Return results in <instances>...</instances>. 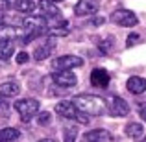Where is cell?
I'll use <instances>...</instances> for the list:
<instances>
[{"label":"cell","mask_w":146,"mask_h":142,"mask_svg":"<svg viewBox=\"0 0 146 142\" xmlns=\"http://www.w3.org/2000/svg\"><path fill=\"white\" fill-rule=\"evenodd\" d=\"M72 102H74V105L78 107L80 111H83V113L89 114V116H100V114H104L107 111L106 100L100 98V96L80 94V96H76Z\"/></svg>","instance_id":"1"},{"label":"cell","mask_w":146,"mask_h":142,"mask_svg":"<svg viewBox=\"0 0 146 142\" xmlns=\"http://www.w3.org/2000/svg\"><path fill=\"white\" fill-rule=\"evenodd\" d=\"M15 111L21 114L22 122H30L37 113H39V102L35 98H24V100H19L15 103Z\"/></svg>","instance_id":"2"},{"label":"cell","mask_w":146,"mask_h":142,"mask_svg":"<svg viewBox=\"0 0 146 142\" xmlns=\"http://www.w3.org/2000/svg\"><path fill=\"white\" fill-rule=\"evenodd\" d=\"M111 20H113L115 24H118V26H124V28H133V26H137L139 18H137L135 13L129 11V9H117V11H113V15H111Z\"/></svg>","instance_id":"3"},{"label":"cell","mask_w":146,"mask_h":142,"mask_svg":"<svg viewBox=\"0 0 146 142\" xmlns=\"http://www.w3.org/2000/svg\"><path fill=\"white\" fill-rule=\"evenodd\" d=\"M52 81L56 83L59 89H70L78 83V78L72 70H56L52 74Z\"/></svg>","instance_id":"4"},{"label":"cell","mask_w":146,"mask_h":142,"mask_svg":"<svg viewBox=\"0 0 146 142\" xmlns=\"http://www.w3.org/2000/svg\"><path fill=\"white\" fill-rule=\"evenodd\" d=\"M82 65H83V61L78 55H61L56 61H52V67L56 70H72V68H78Z\"/></svg>","instance_id":"5"},{"label":"cell","mask_w":146,"mask_h":142,"mask_svg":"<svg viewBox=\"0 0 146 142\" xmlns=\"http://www.w3.org/2000/svg\"><path fill=\"white\" fill-rule=\"evenodd\" d=\"M56 113L63 118H68V120H76L78 114H80V109L70 100H61V102L56 103Z\"/></svg>","instance_id":"6"},{"label":"cell","mask_w":146,"mask_h":142,"mask_svg":"<svg viewBox=\"0 0 146 142\" xmlns=\"http://www.w3.org/2000/svg\"><path fill=\"white\" fill-rule=\"evenodd\" d=\"M107 109H109V114H111V116H126V114L129 113L128 102H126V100H122L120 96H113V98L109 100Z\"/></svg>","instance_id":"7"},{"label":"cell","mask_w":146,"mask_h":142,"mask_svg":"<svg viewBox=\"0 0 146 142\" xmlns=\"http://www.w3.org/2000/svg\"><path fill=\"white\" fill-rule=\"evenodd\" d=\"M100 4L98 0H78L74 6V13L80 17H85V15H94L98 11Z\"/></svg>","instance_id":"8"},{"label":"cell","mask_w":146,"mask_h":142,"mask_svg":"<svg viewBox=\"0 0 146 142\" xmlns=\"http://www.w3.org/2000/svg\"><path fill=\"white\" fill-rule=\"evenodd\" d=\"M54 48H56V39L50 35V39L46 41V43H43L41 46L35 48V52H33V59H35V61H44V59H48L50 53L54 52Z\"/></svg>","instance_id":"9"},{"label":"cell","mask_w":146,"mask_h":142,"mask_svg":"<svg viewBox=\"0 0 146 142\" xmlns=\"http://www.w3.org/2000/svg\"><path fill=\"white\" fill-rule=\"evenodd\" d=\"M109 79H111V76L106 68H94L91 72V83L94 87H107L109 85Z\"/></svg>","instance_id":"10"},{"label":"cell","mask_w":146,"mask_h":142,"mask_svg":"<svg viewBox=\"0 0 146 142\" xmlns=\"http://www.w3.org/2000/svg\"><path fill=\"white\" fill-rule=\"evenodd\" d=\"M126 87L131 94H143L146 92V79L141 76H131V78L126 81Z\"/></svg>","instance_id":"11"},{"label":"cell","mask_w":146,"mask_h":142,"mask_svg":"<svg viewBox=\"0 0 146 142\" xmlns=\"http://www.w3.org/2000/svg\"><path fill=\"white\" fill-rule=\"evenodd\" d=\"M21 92V85L17 81H6L0 85V98H15Z\"/></svg>","instance_id":"12"},{"label":"cell","mask_w":146,"mask_h":142,"mask_svg":"<svg viewBox=\"0 0 146 142\" xmlns=\"http://www.w3.org/2000/svg\"><path fill=\"white\" fill-rule=\"evenodd\" d=\"M107 140H111V135L106 129H93L83 139V142H107Z\"/></svg>","instance_id":"13"},{"label":"cell","mask_w":146,"mask_h":142,"mask_svg":"<svg viewBox=\"0 0 146 142\" xmlns=\"http://www.w3.org/2000/svg\"><path fill=\"white\" fill-rule=\"evenodd\" d=\"M15 52V46L7 37H0V59L2 61H7Z\"/></svg>","instance_id":"14"},{"label":"cell","mask_w":146,"mask_h":142,"mask_svg":"<svg viewBox=\"0 0 146 142\" xmlns=\"http://www.w3.org/2000/svg\"><path fill=\"white\" fill-rule=\"evenodd\" d=\"M21 137V131L15 127H4L0 129V142H15Z\"/></svg>","instance_id":"15"},{"label":"cell","mask_w":146,"mask_h":142,"mask_svg":"<svg viewBox=\"0 0 146 142\" xmlns=\"http://www.w3.org/2000/svg\"><path fill=\"white\" fill-rule=\"evenodd\" d=\"M37 6H39L37 0H19L15 9H19L21 13H33L37 9Z\"/></svg>","instance_id":"16"},{"label":"cell","mask_w":146,"mask_h":142,"mask_svg":"<svg viewBox=\"0 0 146 142\" xmlns=\"http://www.w3.org/2000/svg\"><path fill=\"white\" fill-rule=\"evenodd\" d=\"M124 131H126V135H128L129 139H141L143 133H144V129H143V125L137 124V122H129V124L126 125Z\"/></svg>","instance_id":"17"},{"label":"cell","mask_w":146,"mask_h":142,"mask_svg":"<svg viewBox=\"0 0 146 142\" xmlns=\"http://www.w3.org/2000/svg\"><path fill=\"white\" fill-rule=\"evenodd\" d=\"M76 135H78V131H76V127H65L63 129V142H76Z\"/></svg>","instance_id":"18"},{"label":"cell","mask_w":146,"mask_h":142,"mask_svg":"<svg viewBox=\"0 0 146 142\" xmlns=\"http://www.w3.org/2000/svg\"><path fill=\"white\" fill-rule=\"evenodd\" d=\"M19 0H0V11H9L17 7Z\"/></svg>","instance_id":"19"},{"label":"cell","mask_w":146,"mask_h":142,"mask_svg":"<svg viewBox=\"0 0 146 142\" xmlns=\"http://www.w3.org/2000/svg\"><path fill=\"white\" fill-rule=\"evenodd\" d=\"M50 120H52V114L50 113H39L37 114V124L39 125H48Z\"/></svg>","instance_id":"20"},{"label":"cell","mask_w":146,"mask_h":142,"mask_svg":"<svg viewBox=\"0 0 146 142\" xmlns=\"http://www.w3.org/2000/svg\"><path fill=\"white\" fill-rule=\"evenodd\" d=\"M111 44H113V39H111V37H107L106 41H102V43H100V50H102L104 53H109V50H111Z\"/></svg>","instance_id":"21"},{"label":"cell","mask_w":146,"mask_h":142,"mask_svg":"<svg viewBox=\"0 0 146 142\" xmlns=\"http://www.w3.org/2000/svg\"><path fill=\"white\" fill-rule=\"evenodd\" d=\"M139 33H131V35H128V39H126V44H128V46H133V44L135 43H139Z\"/></svg>","instance_id":"22"},{"label":"cell","mask_w":146,"mask_h":142,"mask_svg":"<svg viewBox=\"0 0 146 142\" xmlns=\"http://www.w3.org/2000/svg\"><path fill=\"white\" fill-rule=\"evenodd\" d=\"M15 59H17V63H19V65H24L26 61L30 59V55H28V53H26V52H19Z\"/></svg>","instance_id":"23"},{"label":"cell","mask_w":146,"mask_h":142,"mask_svg":"<svg viewBox=\"0 0 146 142\" xmlns=\"http://www.w3.org/2000/svg\"><path fill=\"white\" fill-rule=\"evenodd\" d=\"M139 114H141V118L146 122V103H139Z\"/></svg>","instance_id":"24"},{"label":"cell","mask_w":146,"mask_h":142,"mask_svg":"<svg viewBox=\"0 0 146 142\" xmlns=\"http://www.w3.org/2000/svg\"><path fill=\"white\" fill-rule=\"evenodd\" d=\"M104 22H106V18H104V17H96V18H93V24H94V26H100V24H104Z\"/></svg>","instance_id":"25"},{"label":"cell","mask_w":146,"mask_h":142,"mask_svg":"<svg viewBox=\"0 0 146 142\" xmlns=\"http://www.w3.org/2000/svg\"><path fill=\"white\" fill-rule=\"evenodd\" d=\"M2 24H6V17H4V15H0V26Z\"/></svg>","instance_id":"26"},{"label":"cell","mask_w":146,"mask_h":142,"mask_svg":"<svg viewBox=\"0 0 146 142\" xmlns=\"http://www.w3.org/2000/svg\"><path fill=\"white\" fill-rule=\"evenodd\" d=\"M39 142H56V140H52V139H43V140H39Z\"/></svg>","instance_id":"27"},{"label":"cell","mask_w":146,"mask_h":142,"mask_svg":"<svg viewBox=\"0 0 146 142\" xmlns=\"http://www.w3.org/2000/svg\"><path fill=\"white\" fill-rule=\"evenodd\" d=\"M48 2H52V4H56V2H63V0H48Z\"/></svg>","instance_id":"28"},{"label":"cell","mask_w":146,"mask_h":142,"mask_svg":"<svg viewBox=\"0 0 146 142\" xmlns=\"http://www.w3.org/2000/svg\"><path fill=\"white\" fill-rule=\"evenodd\" d=\"M139 142H146V139H144V140H139Z\"/></svg>","instance_id":"29"}]
</instances>
